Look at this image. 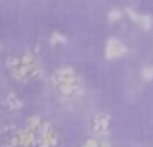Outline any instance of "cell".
<instances>
[{"label": "cell", "instance_id": "cell-12", "mask_svg": "<svg viewBox=\"0 0 153 147\" xmlns=\"http://www.w3.org/2000/svg\"><path fill=\"white\" fill-rule=\"evenodd\" d=\"M82 147H101V141H97V140H93V137H89V140L83 141Z\"/></svg>", "mask_w": 153, "mask_h": 147}, {"label": "cell", "instance_id": "cell-11", "mask_svg": "<svg viewBox=\"0 0 153 147\" xmlns=\"http://www.w3.org/2000/svg\"><path fill=\"white\" fill-rule=\"evenodd\" d=\"M51 43L52 45H60V43H66V37H64V35H60V33H52V39H51Z\"/></svg>", "mask_w": 153, "mask_h": 147}, {"label": "cell", "instance_id": "cell-7", "mask_svg": "<svg viewBox=\"0 0 153 147\" xmlns=\"http://www.w3.org/2000/svg\"><path fill=\"white\" fill-rule=\"evenodd\" d=\"M41 126H43V122H41V118H39V116H31L29 120L25 122V128L31 130V132H39Z\"/></svg>", "mask_w": 153, "mask_h": 147}, {"label": "cell", "instance_id": "cell-10", "mask_svg": "<svg viewBox=\"0 0 153 147\" xmlns=\"http://www.w3.org/2000/svg\"><path fill=\"white\" fill-rule=\"evenodd\" d=\"M142 78L146 79V81H151L153 79V66H146V68L142 70Z\"/></svg>", "mask_w": 153, "mask_h": 147}, {"label": "cell", "instance_id": "cell-9", "mask_svg": "<svg viewBox=\"0 0 153 147\" xmlns=\"http://www.w3.org/2000/svg\"><path fill=\"white\" fill-rule=\"evenodd\" d=\"M122 12H120V10H116V8H114V10H111V12H108V16H107V19H108V21H111V23H114V21H118V19L120 18H122Z\"/></svg>", "mask_w": 153, "mask_h": 147}, {"label": "cell", "instance_id": "cell-13", "mask_svg": "<svg viewBox=\"0 0 153 147\" xmlns=\"http://www.w3.org/2000/svg\"><path fill=\"white\" fill-rule=\"evenodd\" d=\"M37 147H51V145L47 143V141H41V143H37Z\"/></svg>", "mask_w": 153, "mask_h": 147}, {"label": "cell", "instance_id": "cell-15", "mask_svg": "<svg viewBox=\"0 0 153 147\" xmlns=\"http://www.w3.org/2000/svg\"><path fill=\"white\" fill-rule=\"evenodd\" d=\"M4 147H12V145H10V143H8V145H4Z\"/></svg>", "mask_w": 153, "mask_h": 147}, {"label": "cell", "instance_id": "cell-5", "mask_svg": "<svg viewBox=\"0 0 153 147\" xmlns=\"http://www.w3.org/2000/svg\"><path fill=\"white\" fill-rule=\"evenodd\" d=\"M128 16H130L134 21H138V23H142V27L143 29H151V23H153V19L149 18V16H138L134 10H128Z\"/></svg>", "mask_w": 153, "mask_h": 147}, {"label": "cell", "instance_id": "cell-14", "mask_svg": "<svg viewBox=\"0 0 153 147\" xmlns=\"http://www.w3.org/2000/svg\"><path fill=\"white\" fill-rule=\"evenodd\" d=\"M101 147H111V143H107V141H101Z\"/></svg>", "mask_w": 153, "mask_h": 147}, {"label": "cell", "instance_id": "cell-3", "mask_svg": "<svg viewBox=\"0 0 153 147\" xmlns=\"http://www.w3.org/2000/svg\"><path fill=\"white\" fill-rule=\"evenodd\" d=\"M58 91L64 95V97H68V99H78V97H82V95H83V91H85V85H83L82 78L78 75L74 81H70V83H66V85H62Z\"/></svg>", "mask_w": 153, "mask_h": 147}, {"label": "cell", "instance_id": "cell-2", "mask_svg": "<svg viewBox=\"0 0 153 147\" xmlns=\"http://www.w3.org/2000/svg\"><path fill=\"white\" fill-rule=\"evenodd\" d=\"M78 78V74L74 72L72 68H58L54 74L51 75V81H52V85L56 87V89H60L62 85H66V83H70V81H74V79Z\"/></svg>", "mask_w": 153, "mask_h": 147}, {"label": "cell", "instance_id": "cell-4", "mask_svg": "<svg viewBox=\"0 0 153 147\" xmlns=\"http://www.w3.org/2000/svg\"><path fill=\"white\" fill-rule=\"evenodd\" d=\"M91 128H93V132L97 136H105L108 132V128H111V116L108 114H97V116H93Z\"/></svg>", "mask_w": 153, "mask_h": 147}, {"label": "cell", "instance_id": "cell-8", "mask_svg": "<svg viewBox=\"0 0 153 147\" xmlns=\"http://www.w3.org/2000/svg\"><path fill=\"white\" fill-rule=\"evenodd\" d=\"M6 66L10 70H14V68H18V66H22V58H16V56H8L6 58Z\"/></svg>", "mask_w": 153, "mask_h": 147}, {"label": "cell", "instance_id": "cell-6", "mask_svg": "<svg viewBox=\"0 0 153 147\" xmlns=\"http://www.w3.org/2000/svg\"><path fill=\"white\" fill-rule=\"evenodd\" d=\"M4 105H6V109H8V110H12V112H14V110H18V109H22V103H19V99L16 97L14 93H10V95L6 97Z\"/></svg>", "mask_w": 153, "mask_h": 147}, {"label": "cell", "instance_id": "cell-1", "mask_svg": "<svg viewBox=\"0 0 153 147\" xmlns=\"http://www.w3.org/2000/svg\"><path fill=\"white\" fill-rule=\"evenodd\" d=\"M126 45H124L120 39H114V37H111L107 41V45H105V58L107 60H116V58H120V56H124L126 54Z\"/></svg>", "mask_w": 153, "mask_h": 147}]
</instances>
